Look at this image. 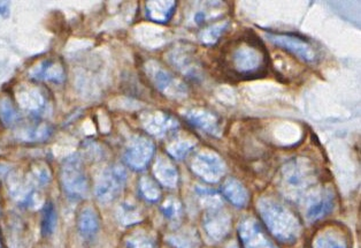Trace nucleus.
<instances>
[{"mask_svg": "<svg viewBox=\"0 0 361 248\" xmlns=\"http://www.w3.org/2000/svg\"><path fill=\"white\" fill-rule=\"evenodd\" d=\"M175 7V1H149L147 4V16L156 23H166L173 16Z\"/></svg>", "mask_w": 361, "mask_h": 248, "instance_id": "9b49d317", "label": "nucleus"}, {"mask_svg": "<svg viewBox=\"0 0 361 248\" xmlns=\"http://www.w3.org/2000/svg\"><path fill=\"white\" fill-rule=\"evenodd\" d=\"M126 179L127 175L122 167H114L107 170L97 189V195L100 201L109 202L114 200L123 189Z\"/></svg>", "mask_w": 361, "mask_h": 248, "instance_id": "20e7f679", "label": "nucleus"}, {"mask_svg": "<svg viewBox=\"0 0 361 248\" xmlns=\"http://www.w3.org/2000/svg\"><path fill=\"white\" fill-rule=\"evenodd\" d=\"M222 191H224V194L226 195V198H227L231 203L237 206V207H244V206L247 203L249 195H247V192H246V189H244L242 184L237 182V180H227V182H224Z\"/></svg>", "mask_w": 361, "mask_h": 248, "instance_id": "f8f14e48", "label": "nucleus"}, {"mask_svg": "<svg viewBox=\"0 0 361 248\" xmlns=\"http://www.w3.org/2000/svg\"><path fill=\"white\" fill-rule=\"evenodd\" d=\"M205 13H197L196 16H195V21H196V23H198V25H200V23H204V21H205Z\"/></svg>", "mask_w": 361, "mask_h": 248, "instance_id": "4be33fe9", "label": "nucleus"}, {"mask_svg": "<svg viewBox=\"0 0 361 248\" xmlns=\"http://www.w3.org/2000/svg\"><path fill=\"white\" fill-rule=\"evenodd\" d=\"M36 79L50 80V81L60 82L63 80V69L52 61H45L42 64L41 69H38L34 74Z\"/></svg>", "mask_w": 361, "mask_h": 248, "instance_id": "dca6fc26", "label": "nucleus"}, {"mask_svg": "<svg viewBox=\"0 0 361 248\" xmlns=\"http://www.w3.org/2000/svg\"><path fill=\"white\" fill-rule=\"evenodd\" d=\"M144 127L149 134L154 136H164L171 129L178 127V123L165 113H149L147 120H144Z\"/></svg>", "mask_w": 361, "mask_h": 248, "instance_id": "9d476101", "label": "nucleus"}, {"mask_svg": "<svg viewBox=\"0 0 361 248\" xmlns=\"http://www.w3.org/2000/svg\"><path fill=\"white\" fill-rule=\"evenodd\" d=\"M56 223V214L54 204L47 203L44 207L43 220H42V233L44 236H50L54 232Z\"/></svg>", "mask_w": 361, "mask_h": 248, "instance_id": "a211bd4d", "label": "nucleus"}, {"mask_svg": "<svg viewBox=\"0 0 361 248\" xmlns=\"http://www.w3.org/2000/svg\"><path fill=\"white\" fill-rule=\"evenodd\" d=\"M229 27L228 21H220V23H214L209 25L205 30H202L200 34V41L206 45H213L218 43L219 40L221 37L226 30Z\"/></svg>", "mask_w": 361, "mask_h": 248, "instance_id": "2eb2a0df", "label": "nucleus"}, {"mask_svg": "<svg viewBox=\"0 0 361 248\" xmlns=\"http://www.w3.org/2000/svg\"><path fill=\"white\" fill-rule=\"evenodd\" d=\"M149 76L153 85L161 91L162 94L171 98H183L187 96V88L182 82L161 67H151Z\"/></svg>", "mask_w": 361, "mask_h": 248, "instance_id": "0eeeda50", "label": "nucleus"}, {"mask_svg": "<svg viewBox=\"0 0 361 248\" xmlns=\"http://www.w3.org/2000/svg\"><path fill=\"white\" fill-rule=\"evenodd\" d=\"M78 228L83 238L90 239L96 236V233L99 230V220L94 211L87 209L82 213L78 220Z\"/></svg>", "mask_w": 361, "mask_h": 248, "instance_id": "4468645a", "label": "nucleus"}, {"mask_svg": "<svg viewBox=\"0 0 361 248\" xmlns=\"http://www.w3.org/2000/svg\"><path fill=\"white\" fill-rule=\"evenodd\" d=\"M185 118L191 125L196 126L207 134L213 136H221V122L219 117L209 111L195 109L185 113Z\"/></svg>", "mask_w": 361, "mask_h": 248, "instance_id": "1a4fd4ad", "label": "nucleus"}, {"mask_svg": "<svg viewBox=\"0 0 361 248\" xmlns=\"http://www.w3.org/2000/svg\"><path fill=\"white\" fill-rule=\"evenodd\" d=\"M259 208L262 218L276 238L282 242H293L297 238L300 224L287 208L271 200H262Z\"/></svg>", "mask_w": 361, "mask_h": 248, "instance_id": "f03ea898", "label": "nucleus"}, {"mask_svg": "<svg viewBox=\"0 0 361 248\" xmlns=\"http://www.w3.org/2000/svg\"><path fill=\"white\" fill-rule=\"evenodd\" d=\"M154 154V145L149 138L137 136L129 142L126 150V162L136 170L144 169Z\"/></svg>", "mask_w": 361, "mask_h": 248, "instance_id": "423d86ee", "label": "nucleus"}, {"mask_svg": "<svg viewBox=\"0 0 361 248\" xmlns=\"http://www.w3.org/2000/svg\"><path fill=\"white\" fill-rule=\"evenodd\" d=\"M238 233L245 248H276L262 229L260 224L252 218L242 222Z\"/></svg>", "mask_w": 361, "mask_h": 248, "instance_id": "6e6552de", "label": "nucleus"}, {"mask_svg": "<svg viewBox=\"0 0 361 248\" xmlns=\"http://www.w3.org/2000/svg\"><path fill=\"white\" fill-rule=\"evenodd\" d=\"M333 198L328 195L326 198L321 199L319 201L312 204L307 211V218L310 220H318L326 215L329 214L333 209Z\"/></svg>", "mask_w": 361, "mask_h": 248, "instance_id": "f3484780", "label": "nucleus"}, {"mask_svg": "<svg viewBox=\"0 0 361 248\" xmlns=\"http://www.w3.org/2000/svg\"><path fill=\"white\" fill-rule=\"evenodd\" d=\"M174 207V204H167L164 207V213H165L166 216L173 217V215L176 213V209Z\"/></svg>", "mask_w": 361, "mask_h": 248, "instance_id": "412c9836", "label": "nucleus"}, {"mask_svg": "<svg viewBox=\"0 0 361 248\" xmlns=\"http://www.w3.org/2000/svg\"><path fill=\"white\" fill-rule=\"evenodd\" d=\"M314 248H348L345 239L337 232V231H331V230H326L324 232H321L319 236L315 238Z\"/></svg>", "mask_w": 361, "mask_h": 248, "instance_id": "ddd939ff", "label": "nucleus"}, {"mask_svg": "<svg viewBox=\"0 0 361 248\" xmlns=\"http://www.w3.org/2000/svg\"><path fill=\"white\" fill-rule=\"evenodd\" d=\"M265 36L271 45L283 49L288 54L302 60V63L314 64L318 61V49L313 45V42L302 35L293 33L266 32Z\"/></svg>", "mask_w": 361, "mask_h": 248, "instance_id": "7ed1b4c3", "label": "nucleus"}, {"mask_svg": "<svg viewBox=\"0 0 361 248\" xmlns=\"http://www.w3.org/2000/svg\"><path fill=\"white\" fill-rule=\"evenodd\" d=\"M1 117H3V119L6 122V123H10L11 120L14 119V111H13L12 107L10 105H4L1 107Z\"/></svg>", "mask_w": 361, "mask_h": 248, "instance_id": "aec40b11", "label": "nucleus"}, {"mask_svg": "<svg viewBox=\"0 0 361 248\" xmlns=\"http://www.w3.org/2000/svg\"><path fill=\"white\" fill-rule=\"evenodd\" d=\"M192 147L193 143L191 141H178L173 143L169 148V150L174 158H182L192 149Z\"/></svg>", "mask_w": 361, "mask_h": 248, "instance_id": "6ab92c4d", "label": "nucleus"}, {"mask_svg": "<svg viewBox=\"0 0 361 248\" xmlns=\"http://www.w3.org/2000/svg\"><path fill=\"white\" fill-rule=\"evenodd\" d=\"M220 61L224 72L238 80L264 78L269 69L267 49L251 30L228 41L222 47Z\"/></svg>", "mask_w": 361, "mask_h": 248, "instance_id": "f257e3e1", "label": "nucleus"}, {"mask_svg": "<svg viewBox=\"0 0 361 248\" xmlns=\"http://www.w3.org/2000/svg\"><path fill=\"white\" fill-rule=\"evenodd\" d=\"M192 167L197 175L209 182H216L224 176V163L214 153L202 151L193 160Z\"/></svg>", "mask_w": 361, "mask_h": 248, "instance_id": "39448f33", "label": "nucleus"}]
</instances>
